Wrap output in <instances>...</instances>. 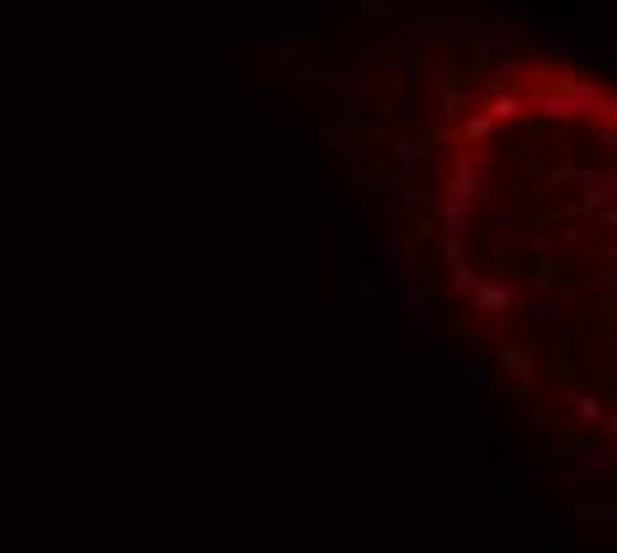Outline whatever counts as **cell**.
Returning <instances> with one entry per match:
<instances>
[{"label": "cell", "instance_id": "cell-1", "mask_svg": "<svg viewBox=\"0 0 617 553\" xmlns=\"http://www.w3.org/2000/svg\"><path fill=\"white\" fill-rule=\"evenodd\" d=\"M602 59H607V64H617V38H607V43H602Z\"/></svg>", "mask_w": 617, "mask_h": 553}]
</instances>
